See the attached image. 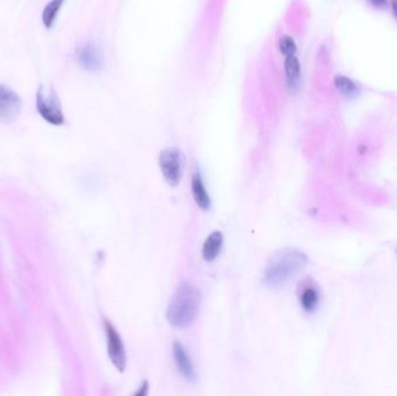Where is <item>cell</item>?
Returning <instances> with one entry per match:
<instances>
[{
	"mask_svg": "<svg viewBox=\"0 0 397 396\" xmlns=\"http://www.w3.org/2000/svg\"><path fill=\"white\" fill-rule=\"evenodd\" d=\"M105 332L106 337H107V349H108L107 351H108L110 361L119 371L124 372L127 366V355H126L124 343L117 329L108 320H105Z\"/></svg>",
	"mask_w": 397,
	"mask_h": 396,
	"instance_id": "6",
	"label": "cell"
},
{
	"mask_svg": "<svg viewBox=\"0 0 397 396\" xmlns=\"http://www.w3.org/2000/svg\"><path fill=\"white\" fill-rule=\"evenodd\" d=\"M78 63L83 69L95 73L101 69L104 64L101 50L95 44H85L78 53Z\"/></svg>",
	"mask_w": 397,
	"mask_h": 396,
	"instance_id": "7",
	"label": "cell"
},
{
	"mask_svg": "<svg viewBox=\"0 0 397 396\" xmlns=\"http://www.w3.org/2000/svg\"><path fill=\"white\" fill-rule=\"evenodd\" d=\"M309 263L308 256L294 247H284L277 251L267 263L262 283L270 288H278L287 284Z\"/></svg>",
	"mask_w": 397,
	"mask_h": 396,
	"instance_id": "1",
	"label": "cell"
},
{
	"mask_svg": "<svg viewBox=\"0 0 397 396\" xmlns=\"http://www.w3.org/2000/svg\"><path fill=\"white\" fill-rule=\"evenodd\" d=\"M284 70L288 88L291 91H296L301 82V63L296 55L284 57Z\"/></svg>",
	"mask_w": 397,
	"mask_h": 396,
	"instance_id": "9",
	"label": "cell"
},
{
	"mask_svg": "<svg viewBox=\"0 0 397 396\" xmlns=\"http://www.w3.org/2000/svg\"><path fill=\"white\" fill-rule=\"evenodd\" d=\"M37 109L43 120L52 126H62L66 122L59 95L52 86L41 85L37 93Z\"/></svg>",
	"mask_w": 397,
	"mask_h": 396,
	"instance_id": "3",
	"label": "cell"
},
{
	"mask_svg": "<svg viewBox=\"0 0 397 396\" xmlns=\"http://www.w3.org/2000/svg\"><path fill=\"white\" fill-rule=\"evenodd\" d=\"M390 6H391L394 17H395V19L397 20V0H391V1H390Z\"/></svg>",
	"mask_w": 397,
	"mask_h": 396,
	"instance_id": "17",
	"label": "cell"
},
{
	"mask_svg": "<svg viewBox=\"0 0 397 396\" xmlns=\"http://www.w3.org/2000/svg\"><path fill=\"white\" fill-rule=\"evenodd\" d=\"M66 0H50L42 12V22L47 30H50L55 23L56 18L59 15L61 8Z\"/></svg>",
	"mask_w": 397,
	"mask_h": 396,
	"instance_id": "14",
	"label": "cell"
},
{
	"mask_svg": "<svg viewBox=\"0 0 397 396\" xmlns=\"http://www.w3.org/2000/svg\"><path fill=\"white\" fill-rule=\"evenodd\" d=\"M223 245V235L221 232H214L207 237L202 249L204 261L213 262L217 258Z\"/></svg>",
	"mask_w": 397,
	"mask_h": 396,
	"instance_id": "10",
	"label": "cell"
},
{
	"mask_svg": "<svg viewBox=\"0 0 397 396\" xmlns=\"http://www.w3.org/2000/svg\"><path fill=\"white\" fill-rule=\"evenodd\" d=\"M279 50H280L281 54L284 55V57L296 55L298 47H296L294 39L289 35L281 37L280 40H279Z\"/></svg>",
	"mask_w": 397,
	"mask_h": 396,
	"instance_id": "15",
	"label": "cell"
},
{
	"mask_svg": "<svg viewBox=\"0 0 397 396\" xmlns=\"http://www.w3.org/2000/svg\"><path fill=\"white\" fill-rule=\"evenodd\" d=\"M333 84L336 90L345 98L354 99L360 95V88L358 86V84L351 79L350 77L337 75L333 79Z\"/></svg>",
	"mask_w": 397,
	"mask_h": 396,
	"instance_id": "12",
	"label": "cell"
},
{
	"mask_svg": "<svg viewBox=\"0 0 397 396\" xmlns=\"http://www.w3.org/2000/svg\"><path fill=\"white\" fill-rule=\"evenodd\" d=\"M173 356H175V364L178 367L179 372L182 373L187 380L195 381L197 380V373L194 370L193 364L191 361V358L184 349L182 343L175 342L173 344Z\"/></svg>",
	"mask_w": 397,
	"mask_h": 396,
	"instance_id": "8",
	"label": "cell"
},
{
	"mask_svg": "<svg viewBox=\"0 0 397 396\" xmlns=\"http://www.w3.org/2000/svg\"><path fill=\"white\" fill-rule=\"evenodd\" d=\"M373 6H376V8H386L387 5H388V0H368Z\"/></svg>",
	"mask_w": 397,
	"mask_h": 396,
	"instance_id": "16",
	"label": "cell"
},
{
	"mask_svg": "<svg viewBox=\"0 0 397 396\" xmlns=\"http://www.w3.org/2000/svg\"><path fill=\"white\" fill-rule=\"evenodd\" d=\"M159 167L165 180L170 186L179 185L185 169V156L182 150L171 147L159 153Z\"/></svg>",
	"mask_w": 397,
	"mask_h": 396,
	"instance_id": "4",
	"label": "cell"
},
{
	"mask_svg": "<svg viewBox=\"0 0 397 396\" xmlns=\"http://www.w3.org/2000/svg\"><path fill=\"white\" fill-rule=\"evenodd\" d=\"M20 95L4 84H0V124H12L21 112Z\"/></svg>",
	"mask_w": 397,
	"mask_h": 396,
	"instance_id": "5",
	"label": "cell"
},
{
	"mask_svg": "<svg viewBox=\"0 0 397 396\" xmlns=\"http://www.w3.org/2000/svg\"><path fill=\"white\" fill-rule=\"evenodd\" d=\"M192 192H193L194 200L201 209L207 211L211 208V198H209L207 189L204 187L199 172H195L192 178Z\"/></svg>",
	"mask_w": 397,
	"mask_h": 396,
	"instance_id": "11",
	"label": "cell"
},
{
	"mask_svg": "<svg viewBox=\"0 0 397 396\" xmlns=\"http://www.w3.org/2000/svg\"><path fill=\"white\" fill-rule=\"evenodd\" d=\"M300 302L304 312L313 313L320 305V292L315 286H307L300 294Z\"/></svg>",
	"mask_w": 397,
	"mask_h": 396,
	"instance_id": "13",
	"label": "cell"
},
{
	"mask_svg": "<svg viewBox=\"0 0 397 396\" xmlns=\"http://www.w3.org/2000/svg\"><path fill=\"white\" fill-rule=\"evenodd\" d=\"M200 300V292L193 284L179 285L166 310L168 323L178 329L190 327L197 317Z\"/></svg>",
	"mask_w": 397,
	"mask_h": 396,
	"instance_id": "2",
	"label": "cell"
}]
</instances>
